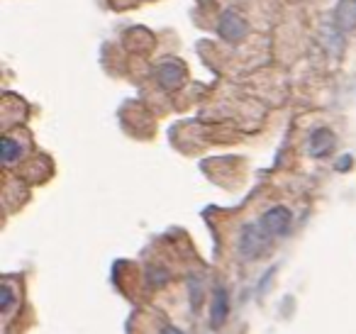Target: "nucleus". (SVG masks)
I'll use <instances>...</instances> for the list:
<instances>
[{"label": "nucleus", "mask_w": 356, "mask_h": 334, "mask_svg": "<svg viewBox=\"0 0 356 334\" xmlns=\"http://www.w3.org/2000/svg\"><path fill=\"white\" fill-rule=\"evenodd\" d=\"M271 239L273 237L264 230L261 222L259 225H247L242 230V234H239V251H242L244 259H261L271 249Z\"/></svg>", "instance_id": "1"}, {"label": "nucleus", "mask_w": 356, "mask_h": 334, "mask_svg": "<svg viewBox=\"0 0 356 334\" xmlns=\"http://www.w3.org/2000/svg\"><path fill=\"white\" fill-rule=\"evenodd\" d=\"M218 32H220V37H222L225 42H229V45H239V42H242L244 37H247L249 25H247V20H244V17L239 15V13L225 10L222 17H220Z\"/></svg>", "instance_id": "2"}, {"label": "nucleus", "mask_w": 356, "mask_h": 334, "mask_svg": "<svg viewBox=\"0 0 356 334\" xmlns=\"http://www.w3.org/2000/svg\"><path fill=\"white\" fill-rule=\"evenodd\" d=\"M259 222H261V227L271 237H286L288 232H291L293 215H291V210H288V207L276 205V207H271V210L264 212V217Z\"/></svg>", "instance_id": "3"}, {"label": "nucleus", "mask_w": 356, "mask_h": 334, "mask_svg": "<svg viewBox=\"0 0 356 334\" xmlns=\"http://www.w3.org/2000/svg\"><path fill=\"white\" fill-rule=\"evenodd\" d=\"M184 79H186V69L181 64H176V61H163V64H159L156 81L161 88L176 90L178 86L184 84Z\"/></svg>", "instance_id": "4"}, {"label": "nucleus", "mask_w": 356, "mask_h": 334, "mask_svg": "<svg viewBox=\"0 0 356 334\" xmlns=\"http://www.w3.org/2000/svg\"><path fill=\"white\" fill-rule=\"evenodd\" d=\"M227 315H229V295L222 285H218L213 295V310H210V324H213V329L222 327Z\"/></svg>", "instance_id": "5"}, {"label": "nucleus", "mask_w": 356, "mask_h": 334, "mask_svg": "<svg viewBox=\"0 0 356 334\" xmlns=\"http://www.w3.org/2000/svg\"><path fill=\"white\" fill-rule=\"evenodd\" d=\"M332 147H334V134H332V129H327V127L312 129V134H310V154L312 157L315 159L327 157V154L332 152Z\"/></svg>", "instance_id": "6"}, {"label": "nucleus", "mask_w": 356, "mask_h": 334, "mask_svg": "<svg viewBox=\"0 0 356 334\" xmlns=\"http://www.w3.org/2000/svg\"><path fill=\"white\" fill-rule=\"evenodd\" d=\"M334 22L339 30L349 32L356 27V3L354 0H341L334 10Z\"/></svg>", "instance_id": "7"}, {"label": "nucleus", "mask_w": 356, "mask_h": 334, "mask_svg": "<svg viewBox=\"0 0 356 334\" xmlns=\"http://www.w3.org/2000/svg\"><path fill=\"white\" fill-rule=\"evenodd\" d=\"M20 154H22L20 142H15L13 137L3 139V164H13L15 159H20Z\"/></svg>", "instance_id": "8"}, {"label": "nucleus", "mask_w": 356, "mask_h": 334, "mask_svg": "<svg viewBox=\"0 0 356 334\" xmlns=\"http://www.w3.org/2000/svg\"><path fill=\"white\" fill-rule=\"evenodd\" d=\"M203 283H200V278H191V305H193L195 310H198L200 300H203Z\"/></svg>", "instance_id": "9"}, {"label": "nucleus", "mask_w": 356, "mask_h": 334, "mask_svg": "<svg viewBox=\"0 0 356 334\" xmlns=\"http://www.w3.org/2000/svg\"><path fill=\"white\" fill-rule=\"evenodd\" d=\"M0 295H3V303H0V308H3V312H8V310L13 308V290H10V285H3V288H0Z\"/></svg>", "instance_id": "10"}, {"label": "nucleus", "mask_w": 356, "mask_h": 334, "mask_svg": "<svg viewBox=\"0 0 356 334\" xmlns=\"http://www.w3.org/2000/svg\"><path fill=\"white\" fill-rule=\"evenodd\" d=\"M354 166V159H351V154H344V157L339 159V161H337V171H349V168Z\"/></svg>", "instance_id": "11"}, {"label": "nucleus", "mask_w": 356, "mask_h": 334, "mask_svg": "<svg viewBox=\"0 0 356 334\" xmlns=\"http://www.w3.org/2000/svg\"><path fill=\"white\" fill-rule=\"evenodd\" d=\"M161 334H184L178 327H163V332Z\"/></svg>", "instance_id": "12"}]
</instances>
